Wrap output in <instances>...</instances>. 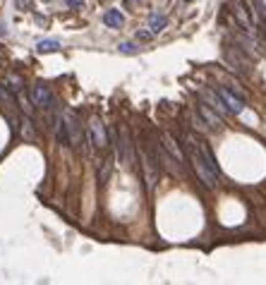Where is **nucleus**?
<instances>
[{
  "instance_id": "13",
  "label": "nucleus",
  "mask_w": 266,
  "mask_h": 285,
  "mask_svg": "<svg viewBox=\"0 0 266 285\" xmlns=\"http://www.w3.org/2000/svg\"><path fill=\"white\" fill-rule=\"evenodd\" d=\"M103 24L108 27V29H120L123 24H125V17H123V12L115 8H110L103 12Z\"/></svg>"
},
{
  "instance_id": "22",
  "label": "nucleus",
  "mask_w": 266,
  "mask_h": 285,
  "mask_svg": "<svg viewBox=\"0 0 266 285\" xmlns=\"http://www.w3.org/2000/svg\"><path fill=\"white\" fill-rule=\"evenodd\" d=\"M130 3H132V0H130Z\"/></svg>"
},
{
  "instance_id": "5",
  "label": "nucleus",
  "mask_w": 266,
  "mask_h": 285,
  "mask_svg": "<svg viewBox=\"0 0 266 285\" xmlns=\"http://www.w3.org/2000/svg\"><path fill=\"white\" fill-rule=\"evenodd\" d=\"M29 98H32V103L36 106V108H53V91H51V87L48 84H43V82H36L32 87V94H29Z\"/></svg>"
},
{
  "instance_id": "12",
  "label": "nucleus",
  "mask_w": 266,
  "mask_h": 285,
  "mask_svg": "<svg viewBox=\"0 0 266 285\" xmlns=\"http://www.w3.org/2000/svg\"><path fill=\"white\" fill-rule=\"evenodd\" d=\"M195 142H197V146H199V151H202L204 161L209 163V168H211L216 175H221V168H219V163H216V156H213V151H211V146H209V142H204V139H197V137H195Z\"/></svg>"
},
{
  "instance_id": "4",
  "label": "nucleus",
  "mask_w": 266,
  "mask_h": 285,
  "mask_svg": "<svg viewBox=\"0 0 266 285\" xmlns=\"http://www.w3.org/2000/svg\"><path fill=\"white\" fill-rule=\"evenodd\" d=\"M141 161H144V183H147V190H154V185H156L158 180V161L154 159V151L151 149H144V153H141Z\"/></svg>"
},
{
  "instance_id": "14",
  "label": "nucleus",
  "mask_w": 266,
  "mask_h": 285,
  "mask_svg": "<svg viewBox=\"0 0 266 285\" xmlns=\"http://www.w3.org/2000/svg\"><path fill=\"white\" fill-rule=\"evenodd\" d=\"M250 5H252V12H254L259 19V29L266 32V3L264 0H250Z\"/></svg>"
},
{
  "instance_id": "16",
  "label": "nucleus",
  "mask_w": 266,
  "mask_h": 285,
  "mask_svg": "<svg viewBox=\"0 0 266 285\" xmlns=\"http://www.w3.org/2000/svg\"><path fill=\"white\" fill-rule=\"evenodd\" d=\"M110 173H113V159H103V163L99 166V183L106 185L110 180Z\"/></svg>"
},
{
  "instance_id": "7",
  "label": "nucleus",
  "mask_w": 266,
  "mask_h": 285,
  "mask_svg": "<svg viewBox=\"0 0 266 285\" xmlns=\"http://www.w3.org/2000/svg\"><path fill=\"white\" fill-rule=\"evenodd\" d=\"M230 12H233L235 22L240 24L247 34L257 32V29H254V22H252V17H250V10H247V5H245L243 0H230Z\"/></svg>"
},
{
  "instance_id": "8",
  "label": "nucleus",
  "mask_w": 266,
  "mask_h": 285,
  "mask_svg": "<svg viewBox=\"0 0 266 285\" xmlns=\"http://www.w3.org/2000/svg\"><path fill=\"white\" fill-rule=\"evenodd\" d=\"M216 91H219V96L223 98V103L228 106V111L233 113V115H240V113L245 111V98L240 94H235L233 89L228 87H216Z\"/></svg>"
},
{
  "instance_id": "2",
  "label": "nucleus",
  "mask_w": 266,
  "mask_h": 285,
  "mask_svg": "<svg viewBox=\"0 0 266 285\" xmlns=\"http://www.w3.org/2000/svg\"><path fill=\"white\" fill-rule=\"evenodd\" d=\"M63 122H65V129H67V137H70V146L72 149H79L84 144V132H82V122H79L77 113L65 108L63 111Z\"/></svg>"
},
{
  "instance_id": "19",
  "label": "nucleus",
  "mask_w": 266,
  "mask_h": 285,
  "mask_svg": "<svg viewBox=\"0 0 266 285\" xmlns=\"http://www.w3.org/2000/svg\"><path fill=\"white\" fill-rule=\"evenodd\" d=\"M137 41H151L149 32H137Z\"/></svg>"
},
{
  "instance_id": "18",
  "label": "nucleus",
  "mask_w": 266,
  "mask_h": 285,
  "mask_svg": "<svg viewBox=\"0 0 266 285\" xmlns=\"http://www.w3.org/2000/svg\"><path fill=\"white\" fill-rule=\"evenodd\" d=\"M117 50H120V53H123V56H134V53H139V48L134 46V43H120V46H117Z\"/></svg>"
},
{
  "instance_id": "9",
  "label": "nucleus",
  "mask_w": 266,
  "mask_h": 285,
  "mask_svg": "<svg viewBox=\"0 0 266 285\" xmlns=\"http://www.w3.org/2000/svg\"><path fill=\"white\" fill-rule=\"evenodd\" d=\"M197 111H199L202 120L209 127H211V129H221V127H223V115H221L216 108H211V106H209L206 101H199V103H197Z\"/></svg>"
},
{
  "instance_id": "3",
  "label": "nucleus",
  "mask_w": 266,
  "mask_h": 285,
  "mask_svg": "<svg viewBox=\"0 0 266 285\" xmlns=\"http://www.w3.org/2000/svg\"><path fill=\"white\" fill-rule=\"evenodd\" d=\"M115 153L120 163H127V166H132V139H130V132H127V127L120 122L117 125V139H115Z\"/></svg>"
},
{
  "instance_id": "15",
  "label": "nucleus",
  "mask_w": 266,
  "mask_h": 285,
  "mask_svg": "<svg viewBox=\"0 0 266 285\" xmlns=\"http://www.w3.org/2000/svg\"><path fill=\"white\" fill-rule=\"evenodd\" d=\"M165 27H168V17H165V15H158V12L149 15V29H151V34L163 32Z\"/></svg>"
},
{
  "instance_id": "21",
  "label": "nucleus",
  "mask_w": 266,
  "mask_h": 285,
  "mask_svg": "<svg viewBox=\"0 0 266 285\" xmlns=\"http://www.w3.org/2000/svg\"><path fill=\"white\" fill-rule=\"evenodd\" d=\"M67 3H70L72 8H82V0H67Z\"/></svg>"
},
{
  "instance_id": "1",
  "label": "nucleus",
  "mask_w": 266,
  "mask_h": 285,
  "mask_svg": "<svg viewBox=\"0 0 266 285\" xmlns=\"http://www.w3.org/2000/svg\"><path fill=\"white\" fill-rule=\"evenodd\" d=\"M185 153H187V161L192 163V168H195L197 177L204 183V187H216L219 185V175L213 173L211 168H209V163L204 161L202 151H199V146H197L195 142V135H185Z\"/></svg>"
},
{
  "instance_id": "11",
  "label": "nucleus",
  "mask_w": 266,
  "mask_h": 285,
  "mask_svg": "<svg viewBox=\"0 0 266 285\" xmlns=\"http://www.w3.org/2000/svg\"><path fill=\"white\" fill-rule=\"evenodd\" d=\"M199 96H202V101H206L209 106H211V108H216L221 115L230 113V111H228V106L223 103V98L219 96V91H206V89H199Z\"/></svg>"
},
{
  "instance_id": "17",
  "label": "nucleus",
  "mask_w": 266,
  "mask_h": 285,
  "mask_svg": "<svg viewBox=\"0 0 266 285\" xmlns=\"http://www.w3.org/2000/svg\"><path fill=\"white\" fill-rule=\"evenodd\" d=\"M58 48H60V43L53 39H46V41H39V43H36V50H39V53H55Z\"/></svg>"
},
{
  "instance_id": "6",
  "label": "nucleus",
  "mask_w": 266,
  "mask_h": 285,
  "mask_svg": "<svg viewBox=\"0 0 266 285\" xmlns=\"http://www.w3.org/2000/svg\"><path fill=\"white\" fill-rule=\"evenodd\" d=\"M89 139L94 144L96 149H106L108 146V135H106V125H103V120L99 115H91L89 120Z\"/></svg>"
},
{
  "instance_id": "10",
  "label": "nucleus",
  "mask_w": 266,
  "mask_h": 285,
  "mask_svg": "<svg viewBox=\"0 0 266 285\" xmlns=\"http://www.w3.org/2000/svg\"><path fill=\"white\" fill-rule=\"evenodd\" d=\"M161 142H163L165 151H168V153H171L173 159H175L178 163H180V168H185V161H187V153H185V151L180 149V144H178V139H175L173 135H163V137H161Z\"/></svg>"
},
{
  "instance_id": "20",
  "label": "nucleus",
  "mask_w": 266,
  "mask_h": 285,
  "mask_svg": "<svg viewBox=\"0 0 266 285\" xmlns=\"http://www.w3.org/2000/svg\"><path fill=\"white\" fill-rule=\"evenodd\" d=\"M17 8H32V0H17Z\"/></svg>"
}]
</instances>
